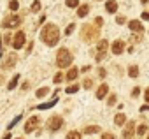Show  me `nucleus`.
Returning a JSON list of instances; mask_svg holds the SVG:
<instances>
[{
  "mask_svg": "<svg viewBox=\"0 0 149 139\" xmlns=\"http://www.w3.org/2000/svg\"><path fill=\"white\" fill-rule=\"evenodd\" d=\"M40 39L44 44H47L49 48L51 46H56L58 41H60V28L54 25V23H47L42 30H40Z\"/></svg>",
  "mask_w": 149,
  "mask_h": 139,
  "instance_id": "nucleus-1",
  "label": "nucleus"
},
{
  "mask_svg": "<svg viewBox=\"0 0 149 139\" xmlns=\"http://www.w3.org/2000/svg\"><path fill=\"white\" fill-rule=\"evenodd\" d=\"M98 34H100V28H98V27H93V25H90V23H86V25L81 27V37H83V41H86V42H91V41L98 39Z\"/></svg>",
  "mask_w": 149,
  "mask_h": 139,
  "instance_id": "nucleus-2",
  "label": "nucleus"
},
{
  "mask_svg": "<svg viewBox=\"0 0 149 139\" xmlns=\"http://www.w3.org/2000/svg\"><path fill=\"white\" fill-rule=\"evenodd\" d=\"M72 60H74V56H72V53H70L68 49H65V48L58 49V55H56V65H58L60 69L70 67Z\"/></svg>",
  "mask_w": 149,
  "mask_h": 139,
  "instance_id": "nucleus-3",
  "label": "nucleus"
},
{
  "mask_svg": "<svg viewBox=\"0 0 149 139\" xmlns=\"http://www.w3.org/2000/svg\"><path fill=\"white\" fill-rule=\"evenodd\" d=\"M21 21H23L21 16H18V14H9L7 18H4L2 28H18V27L21 25Z\"/></svg>",
  "mask_w": 149,
  "mask_h": 139,
  "instance_id": "nucleus-4",
  "label": "nucleus"
},
{
  "mask_svg": "<svg viewBox=\"0 0 149 139\" xmlns=\"http://www.w3.org/2000/svg\"><path fill=\"white\" fill-rule=\"evenodd\" d=\"M46 125H47V128H49V130L56 132V130H60V128L63 127V118H61V116H58V114H56V116H51V118L47 120V123H46Z\"/></svg>",
  "mask_w": 149,
  "mask_h": 139,
  "instance_id": "nucleus-5",
  "label": "nucleus"
},
{
  "mask_svg": "<svg viewBox=\"0 0 149 139\" xmlns=\"http://www.w3.org/2000/svg\"><path fill=\"white\" fill-rule=\"evenodd\" d=\"M107 49H109V42H107V41H100L98 46H97V60H98V62H102V60L105 58Z\"/></svg>",
  "mask_w": 149,
  "mask_h": 139,
  "instance_id": "nucleus-6",
  "label": "nucleus"
},
{
  "mask_svg": "<svg viewBox=\"0 0 149 139\" xmlns=\"http://www.w3.org/2000/svg\"><path fill=\"white\" fill-rule=\"evenodd\" d=\"M26 42V37H25V32H16L14 35V42H13V48L14 49H21Z\"/></svg>",
  "mask_w": 149,
  "mask_h": 139,
  "instance_id": "nucleus-7",
  "label": "nucleus"
},
{
  "mask_svg": "<svg viewBox=\"0 0 149 139\" xmlns=\"http://www.w3.org/2000/svg\"><path fill=\"white\" fill-rule=\"evenodd\" d=\"M40 123V120H39V116H32L26 123H25V132L26 134H30V132H33L35 128H37V125Z\"/></svg>",
  "mask_w": 149,
  "mask_h": 139,
  "instance_id": "nucleus-8",
  "label": "nucleus"
},
{
  "mask_svg": "<svg viewBox=\"0 0 149 139\" xmlns=\"http://www.w3.org/2000/svg\"><path fill=\"white\" fill-rule=\"evenodd\" d=\"M16 62H18V55H16V53H9L7 58L4 60L2 67H4V69H13V67L16 65Z\"/></svg>",
  "mask_w": 149,
  "mask_h": 139,
  "instance_id": "nucleus-9",
  "label": "nucleus"
},
{
  "mask_svg": "<svg viewBox=\"0 0 149 139\" xmlns=\"http://www.w3.org/2000/svg\"><path fill=\"white\" fill-rule=\"evenodd\" d=\"M133 132H135V123L128 121L125 125V130H123V139H133Z\"/></svg>",
  "mask_w": 149,
  "mask_h": 139,
  "instance_id": "nucleus-10",
  "label": "nucleus"
},
{
  "mask_svg": "<svg viewBox=\"0 0 149 139\" xmlns=\"http://www.w3.org/2000/svg\"><path fill=\"white\" fill-rule=\"evenodd\" d=\"M123 51H125V42L119 41V39L114 41V42H112V53H114V55H121Z\"/></svg>",
  "mask_w": 149,
  "mask_h": 139,
  "instance_id": "nucleus-11",
  "label": "nucleus"
},
{
  "mask_svg": "<svg viewBox=\"0 0 149 139\" xmlns=\"http://www.w3.org/2000/svg\"><path fill=\"white\" fill-rule=\"evenodd\" d=\"M128 27L132 28V32H137V34H142V32H144L142 23H140V21H137V20H132V21L128 23Z\"/></svg>",
  "mask_w": 149,
  "mask_h": 139,
  "instance_id": "nucleus-12",
  "label": "nucleus"
},
{
  "mask_svg": "<svg viewBox=\"0 0 149 139\" xmlns=\"http://www.w3.org/2000/svg\"><path fill=\"white\" fill-rule=\"evenodd\" d=\"M105 11L109 14H114L118 11V2H116V0H107V2H105Z\"/></svg>",
  "mask_w": 149,
  "mask_h": 139,
  "instance_id": "nucleus-13",
  "label": "nucleus"
},
{
  "mask_svg": "<svg viewBox=\"0 0 149 139\" xmlns=\"http://www.w3.org/2000/svg\"><path fill=\"white\" fill-rule=\"evenodd\" d=\"M109 93V86L104 83V85H100L98 86V90H97V99H105V95Z\"/></svg>",
  "mask_w": 149,
  "mask_h": 139,
  "instance_id": "nucleus-14",
  "label": "nucleus"
},
{
  "mask_svg": "<svg viewBox=\"0 0 149 139\" xmlns=\"http://www.w3.org/2000/svg\"><path fill=\"white\" fill-rule=\"evenodd\" d=\"M77 74H79V71H77V67H72L70 71L67 72V76H65V78H67V81H74V79L77 78Z\"/></svg>",
  "mask_w": 149,
  "mask_h": 139,
  "instance_id": "nucleus-15",
  "label": "nucleus"
},
{
  "mask_svg": "<svg viewBox=\"0 0 149 139\" xmlns=\"http://www.w3.org/2000/svg\"><path fill=\"white\" fill-rule=\"evenodd\" d=\"M114 123H116L118 127L125 125V123H126V116H125V113H119V114H116V116H114Z\"/></svg>",
  "mask_w": 149,
  "mask_h": 139,
  "instance_id": "nucleus-16",
  "label": "nucleus"
},
{
  "mask_svg": "<svg viewBox=\"0 0 149 139\" xmlns=\"http://www.w3.org/2000/svg\"><path fill=\"white\" fill-rule=\"evenodd\" d=\"M88 13H90V6H81V7H77V16L79 18H84V16H88Z\"/></svg>",
  "mask_w": 149,
  "mask_h": 139,
  "instance_id": "nucleus-17",
  "label": "nucleus"
},
{
  "mask_svg": "<svg viewBox=\"0 0 149 139\" xmlns=\"http://www.w3.org/2000/svg\"><path fill=\"white\" fill-rule=\"evenodd\" d=\"M18 81H19V74H16V76H13V79L9 81V85H7V88H9V90H14V88H16V85H18Z\"/></svg>",
  "mask_w": 149,
  "mask_h": 139,
  "instance_id": "nucleus-18",
  "label": "nucleus"
},
{
  "mask_svg": "<svg viewBox=\"0 0 149 139\" xmlns=\"http://www.w3.org/2000/svg\"><path fill=\"white\" fill-rule=\"evenodd\" d=\"M128 76H130V78H137V76H139V67H137V65H132V67L128 69Z\"/></svg>",
  "mask_w": 149,
  "mask_h": 139,
  "instance_id": "nucleus-19",
  "label": "nucleus"
},
{
  "mask_svg": "<svg viewBox=\"0 0 149 139\" xmlns=\"http://www.w3.org/2000/svg\"><path fill=\"white\" fill-rule=\"evenodd\" d=\"M67 139H81V132H77V130H70V132L67 134Z\"/></svg>",
  "mask_w": 149,
  "mask_h": 139,
  "instance_id": "nucleus-20",
  "label": "nucleus"
},
{
  "mask_svg": "<svg viewBox=\"0 0 149 139\" xmlns=\"http://www.w3.org/2000/svg\"><path fill=\"white\" fill-rule=\"evenodd\" d=\"M84 132H86V134H97V132H100V127L91 125V127H86V128H84Z\"/></svg>",
  "mask_w": 149,
  "mask_h": 139,
  "instance_id": "nucleus-21",
  "label": "nucleus"
},
{
  "mask_svg": "<svg viewBox=\"0 0 149 139\" xmlns=\"http://www.w3.org/2000/svg\"><path fill=\"white\" fill-rule=\"evenodd\" d=\"M47 93H49V88H46V86H44V88H39V90H37V97H39V99L46 97Z\"/></svg>",
  "mask_w": 149,
  "mask_h": 139,
  "instance_id": "nucleus-22",
  "label": "nucleus"
},
{
  "mask_svg": "<svg viewBox=\"0 0 149 139\" xmlns=\"http://www.w3.org/2000/svg\"><path fill=\"white\" fill-rule=\"evenodd\" d=\"M54 104H56V99H53L51 102H46V104H40V106H37V107H39V109H47V107H53Z\"/></svg>",
  "mask_w": 149,
  "mask_h": 139,
  "instance_id": "nucleus-23",
  "label": "nucleus"
},
{
  "mask_svg": "<svg viewBox=\"0 0 149 139\" xmlns=\"http://www.w3.org/2000/svg\"><path fill=\"white\" fill-rule=\"evenodd\" d=\"M77 90H79V85H70V86H67L65 92H67V93H76Z\"/></svg>",
  "mask_w": 149,
  "mask_h": 139,
  "instance_id": "nucleus-24",
  "label": "nucleus"
},
{
  "mask_svg": "<svg viewBox=\"0 0 149 139\" xmlns=\"http://www.w3.org/2000/svg\"><path fill=\"white\" fill-rule=\"evenodd\" d=\"M18 7H19V2H18V0H11V2H9V9H11V11H18Z\"/></svg>",
  "mask_w": 149,
  "mask_h": 139,
  "instance_id": "nucleus-25",
  "label": "nucleus"
},
{
  "mask_svg": "<svg viewBox=\"0 0 149 139\" xmlns=\"http://www.w3.org/2000/svg\"><path fill=\"white\" fill-rule=\"evenodd\" d=\"M146 130H147V125H144V123H142V125H139L137 134H139V135H144V134H146Z\"/></svg>",
  "mask_w": 149,
  "mask_h": 139,
  "instance_id": "nucleus-26",
  "label": "nucleus"
},
{
  "mask_svg": "<svg viewBox=\"0 0 149 139\" xmlns=\"http://www.w3.org/2000/svg\"><path fill=\"white\" fill-rule=\"evenodd\" d=\"M30 9H32V13H37V11L40 9V2H39V0H35V2L32 4V7H30Z\"/></svg>",
  "mask_w": 149,
  "mask_h": 139,
  "instance_id": "nucleus-27",
  "label": "nucleus"
},
{
  "mask_svg": "<svg viewBox=\"0 0 149 139\" xmlns=\"http://www.w3.org/2000/svg\"><path fill=\"white\" fill-rule=\"evenodd\" d=\"M116 99H118V97H116L114 93H111L109 99H107V104H109V106H114V104H116Z\"/></svg>",
  "mask_w": 149,
  "mask_h": 139,
  "instance_id": "nucleus-28",
  "label": "nucleus"
},
{
  "mask_svg": "<svg viewBox=\"0 0 149 139\" xmlns=\"http://www.w3.org/2000/svg\"><path fill=\"white\" fill-rule=\"evenodd\" d=\"M67 7H77V4H79V0H67Z\"/></svg>",
  "mask_w": 149,
  "mask_h": 139,
  "instance_id": "nucleus-29",
  "label": "nucleus"
},
{
  "mask_svg": "<svg viewBox=\"0 0 149 139\" xmlns=\"http://www.w3.org/2000/svg\"><path fill=\"white\" fill-rule=\"evenodd\" d=\"M102 139H116V135L111 134V132H104V134H102Z\"/></svg>",
  "mask_w": 149,
  "mask_h": 139,
  "instance_id": "nucleus-30",
  "label": "nucleus"
},
{
  "mask_svg": "<svg viewBox=\"0 0 149 139\" xmlns=\"http://www.w3.org/2000/svg\"><path fill=\"white\" fill-rule=\"evenodd\" d=\"M61 81H63V74H61V72H58V74L54 76V83H61Z\"/></svg>",
  "mask_w": 149,
  "mask_h": 139,
  "instance_id": "nucleus-31",
  "label": "nucleus"
},
{
  "mask_svg": "<svg viewBox=\"0 0 149 139\" xmlns=\"http://www.w3.org/2000/svg\"><path fill=\"white\" fill-rule=\"evenodd\" d=\"M125 21H126V18H125V16H118V18H116V23H118V25H123Z\"/></svg>",
  "mask_w": 149,
  "mask_h": 139,
  "instance_id": "nucleus-32",
  "label": "nucleus"
},
{
  "mask_svg": "<svg viewBox=\"0 0 149 139\" xmlns=\"http://www.w3.org/2000/svg\"><path fill=\"white\" fill-rule=\"evenodd\" d=\"M93 86V79H84V88H91Z\"/></svg>",
  "mask_w": 149,
  "mask_h": 139,
  "instance_id": "nucleus-33",
  "label": "nucleus"
},
{
  "mask_svg": "<svg viewBox=\"0 0 149 139\" xmlns=\"http://www.w3.org/2000/svg\"><path fill=\"white\" fill-rule=\"evenodd\" d=\"M19 120H21V116H16V118H14V120H13V121H11V125H9V127H7V128H13V127H14V125H16V123H18V121H19Z\"/></svg>",
  "mask_w": 149,
  "mask_h": 139,
  "instance_id": "nucleus-34",
  "label": "nucleus"
},
{
  "mask_svg": "<svg viewBox=\"0 0 149 139\" xmlns=\"http://www.w3.org/2000/svg\"><path fill=\"white\" fill-rule=\"evenodd\" d=\"M74 28H76V25H74V23H72V25H68V27H67V30H65V34H72V32H74Z\"/></svg>",
  "mask_w": 149,
  "mask_h": 139,
  "instance_id": "nucleus-35",
  "label": "nucleus"
},
{
  "mask_svg": "<svg viewBox=\"0 0 149 139\" xmlns=\"http://www.w3.org/2000/svg\"><path fill=\"white\" fill-rule=\"evenodd\" d=\"M95 25H97V27H102V25H104V20H102V18H97V20H95Z\"/></svg>",
  "mask_w": 149,
  "mask_h": 139,
  "instance_id": "nucleus-36",
  "label": "nucleus"
},
{
  "mask_svg": "<svg viewBox=\"0 0 149 139\" xmlns=\"http://www.w3.org/2000/svg\"><path fill=\"white\" fill-rule=\"evenodd\" d=\"M2 39H4V42H6V44H9V42H11V35H9V34H6Z\"/></svg>",
  "mask_w": 149,
  "mask_h": 139,
  "instance_id": "nucleus-37",
  "label": "nucleus"
},
{
  "mask_svg": "<svg viewBox=\"0 0 149 139\" xmlns=\"http://www.w3.org/2000/svg\"><path fill=\"white\" fill-rule=\"evenodd\" d=\"M139 93H140V90H139V88H133V90H132V97H137Z\"/></svg>",
  "mask_w": 149,
  "mask_h": 139,
  "instance_id": "nucleus-38",
  "label": "nucleus"
},
{
  "mask_svg": "<svg viewBox=\"0 0 149 139\" xmlns=\"http://www.w3.org/2000/svg\"><path fill=\"white\" fill-rule=\"evenodd\" d=\"M140 41V35H132V42H139Z\"/></svg>",
  "mask_w": 149,
  "mask_h": 139,
  "instance_id": "nucleus-39",
  "label": "nucleus"
},
{
  "mask_svg": "<svg viewBox=\"0 0 149 139\" xmlns=\"http://www.w3.org/2000/svg\"><path fill=\"white\" fill-rule=\"evenodd\" d=\"M142 20H149V11H144L142 13Z\"/></svg>",
  "mask_w": 149,
  "mask_h": 139,
  "instance_id": "nucleus-40",
  "label": "nucleus"
},
{
  "mask_svg": "<svg viewBox=\"0 0 149 139\" xmlns=\"http://www.w3.org/2000/svg\"><path fill=\"white\" fill-rule=\"evenodd\" d=\"M144 95H146V102H147V104H149V88H147V90H146V93H144Z\"/></svg>",
  "mask_w": 149,
  "mask_h": 139,
  "instance_id": "nucleus-41",
  "label": "nucleus"
},
{
  "mask_svg": "<svg viewBox=\"0 0 149 139\" xmlns=\"http://www.w3.org/2000/svg\"><path fill=\"white\" fill-rule=\"evenodd\" d=\"M98 71H100V72H98V74H100V76H102V78H104V76H105V69H98Z\"/></svg>",
  "mask_w": 149,
  "mask_h": 139,
  "instance_id": "nucleus-42",
  "label": "nucleus"
},
{
  "mask_svg": "<svg viewBox=\"0 0 149 139\" xmlns=\"http://www.w3.org/2000/svg\"><path fill=\"white\" fill-rule=\"evenodd\" d=\"M147 109H149V104H146V106H142V107H140V111H147Z\"/></svg>",
  "mask_w": 149,
  "mask_h": 139,
  "instance_id": "nucleus-43",
  "label": "nucleus"
},
{
  "mask_svg": "<svg viewBox=\"0 0 149 139\" xmlns=\"http://www.w3.org/2000/svg\"><path fill=\"white\" fill-rule=\"evenodd\" d=\"M2 139H11V134H6V135H4Z\"/></svg>",
  "mask_w": 149,
  "mask_h": 139,
  "instance_id": "nucleus-44",
  "label": "nucleus"
},
{
  "mask_svg": "<svg viewBox=\"0 0 149 139\" xmlns=\"http://www.w3.org/2000/svg\"><path fill=\"white\" fill-rule=\"evenodd\" d=\"M2 41V39H0ZM0 58H2V42H0Z\"/></svg>",
  "mask_w": 149,
  "mask_h": 139,
  "instance_id": "nucleus-45",
  "label": "nucleus"
},
{
  "mask_svg": "<svg viewBox=\"0 0 149 139\" xmlns=\"http://www.w3.org/2000/svg\"><path fill=\"white\" fill-rule=\"evenodd\" d=\"M149 2V0H140V4H147Z\"/></svg>",
  "mask_w": 149,
  "mask_h": 139,
  "instance_id": "nucleus-46",
  "label": "nucleus"
},
{
  "mask_svg": "<svg viewBox=\"0 0 149 139\" xmlns=\"http://www.w3.org/2000/svg\"><path fill=\"white\" fill-rule=\"evenodd\" d=\"M0 83H2V78H0Z\"/></svg>",
  "mask_w": 149,
  "mask_h": 139,
  "instance_id": "nucleus-47",
  "label": "nucleus"
},
{
  "mask_svg": "<svg viewBox=\"0 0 149 139\" xmlns=\"http://www.w3.org/2000/svg\"><path fill=\"white\" fill-rule=\"evenodd\" d=\"M97 2H100V0H97Z\"/></svg>",
  "mask_w": 149,
  "mask_h": 139,
  "instance_id": "nucleus-48",
  "label": "nucleus"
},
{
  "mask_svg": "<svg viewBox=\"0 0 149 139\" xmlns=\"http://www.w3.org/2000/svg\"><path fill=\"white\" fill-rule=\"evenodd\" d=\"M147 139H149V135H147Z\"/></svg>",
  "mask_w": 149,
  "mask_h": 139,
  "instance_id": "nucleus-49",
  "label": "nucleus"
},
{
  "mask_svg": "<svg viewBox=\"0 0 149 139\" xmlns=\"http://www.w3.org/2000/svg\"><path fill=\"white\" fill-rule=\"evenodd\" d=\"M18 139H21V137H18Z\"/></svg>",
  "mask_w": 149,
  "mask_h": 139,
  "instance_id": "nucleus-50",
  "label": "nucleus"
}]
</instances>
